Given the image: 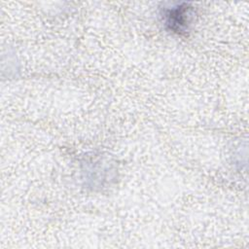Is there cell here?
Segmentation results:
<instances>
[{
	"mask_svg": "<svg viewBox=\"0 0 249 249\" xmlns=\"http://www.w3.org/2000/svg\"><path fill=\"white\" fill-rule=\"evenodd\" d=\"M193 7L187 3L178 4L176 6L165 9L163 18L165 24L174 32H184L191 21Z\"/></svg>",
	"mask_w": 249,
	"mask_h": 249,
	"instance_id": "obj_1",
	"label": "cell"
}]
</instances>
